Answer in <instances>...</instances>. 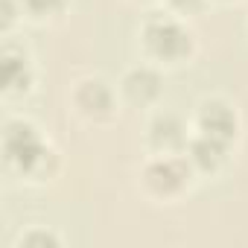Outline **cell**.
Instances as JSON below:
<instances>
[{
  "mask_svg": "<svg viewBox=\"0 0 248 248\" xmlns=\"http://www.w3.org/2000/svg\"><path fill=\"white\" fill-rule=\"evenodd\" d=\"M170 3H172L178 12H196V9H202L204 0H170Z\"/></svg>",
  "mask_w": 248,
  "mask_h": 248,
  "instance_id": "7c38bea8",
  "label": "cell"
},
{
  "mask_svg": "<svg viewBox=\"0 0 248 248\" xmlns=\"http://www.w3.org/2000/svg\"><path fill=\"white\" fill-rule=\"evenodd\" d=\"M143 38H146V47H149L155 56L170 59V62L184 59V56L190 53V47H193L190 32H187L175 18H164V15H155V18L146 21Z\"/></svg>",
  "mask_w": 248,
  "mask_h": 248,
  "instance_id": "7a4b0ae2",
  "label": "cell"
},
{
  "mask_svg": "<svg viewBox=\"0 0 248 248\" xmlns=\"http://www.w3.org/2000/svg\"><path fill=\"white\" fill-rule=\"evenodd\" d=\"M21 12H30L32 18H50L64 9V0H18Z\"/></svg>",
  "mask_w": 248,
  "mask_h": 248,
  "instance_id": "30bf717a",
  "label": "cell"
},
{
  "mask_svg": "<svg viewBox=\"0 0 248 248\" xmlns=\"http://www.w3.org/2000/svg\"><path fill=\"white\" fill-rule=\"evenodd\" d=\"M225 152H228V143H225V140H216V138H210V135H199V138H193L190 146H187V161H190L193 167L204 170V172H213V170H219V164L225 161Z\"/></svg>",
  "mask_w": 248,
  "mask_h": 248,
  "instance_id": "52a82bcc",
  "label": "cell"
},
{
  "mask_svg": "<svg viewBox=\"0 0 248 248\" xmlns=\"http://www.w3.org/2000/svg\"><path fill=\"white\" fill-rule=\"evenodd\" d=\"M3 85L6 91H27L30 85V62L12 44H6L3 50Z\"/></svg>",
  "mask_w": 248,
  "mask_h": 248,
  "instance_id": "9c48e42d",
  "label": "cell"
},
{
  "mask_svg": "<svg viewBox=\"0 0 248 248\" xmlns=\"http://www.w3.org/2000/svg\"><path fill=\"white\" fill-rule=\"evenodd\" d=\"M123 91H126V96L132 102H152L158 99L161 93V76L152 70V67H135L126 73V79H123Z\"/></svg>",
  "mask_w": 248,
  "mask_h": 248,
  "instance_id": "ba28073f",
  "label": "cell"
},
{
  "mask_svg": "<svg viewBox=\"0 0 248 248\" xmlns=\"http://www.w3.org/2000/svg\"><path fill=\"white\" fill-rule=\"evenodd\" d=\"M199 132L231 143V138L236 135V114H233V108L228 102H222V99L202 102V108H199Z\"/></svg>",
  "mask_w": 248,
  "mask_h": 248,
  "instance_id": "277c9868",
  "label": "cell"
},
{
  "mask_svg": "<svg viewBox=\"0 0 248 248\" xmlns=\"http://www.w3.org/2000/svg\"><path fill=\"white\" fill-rule=\"evenodd\" d=\"M149 140L158 152H175L184 146L187 135H184V123L175 114H158L149 126Z\"/></svg>",
  "mask_w": 248,
  "mask_h": 248,
  "instance_id": "8992f818",
  "label": "cell"
},
{
  "mask_svg": "<svg viewBox=\"0 0 248 248\" xmlns=\"http://www.w3.org/2000/svg\"><path fill=\"white\" fill-rule=\"evenodd\" d=\"M73 102L88 117H105V114H111L114 93L102 79H85V82H79V88L73 93Z\"/></svg>",
  "mask_w": 248,
  "mask_h": 248,
  "instance_id": "5b68a950",
  "label": "cell"
},
{
  "mask_svg": "<svg viewBox=\"0 0 248 248\" xmlns=\"http://www.w3.org/2000/svg\"><path fill=\"white\" fill-rule=\"evenodd\" d=\"M59 239L53 233H44V231H35V233H27L21 236V245H56Z\"/></svg>",
  "mask_w": 248,
  "mask_h": 248,
  "instance_id": "8fae6325",
  "label": "cell"
},
{
  "mask_svg": "<svg viewBox=\"0 0 248 248\" xmlns=\"http://www.w3.org/2000/svg\"><path fill=\"white\" fill-rule=\"evenodd\" d=\"M143 181H146V187L155 196H175L190 181V161L187 158H178L172 152H164L161 158H155L146 167Z\"/></svg>",
  "mask_w": 248,
  "mask_h": 248,
  "instance_id": "3957f363",
  "label": "cell"
},
{
  "mask_svg": "<svg viewBox=\"0 0 248 248\" xmlns=\"http://www.w3.org/2000/svg\"><path fill=\"white\" fill-rule=\"evenodd\" d=\"M3 152H6V161L12 167H18L21 172H38V167L47 161V155H53L38 129L27 120H9L6 129H3Z\"/></svg>",
  "mask_w": 248,
  "mask_h": 248,
  "instance_id": "6da1fadb",
  "label": "cell"
}]
</instances>
